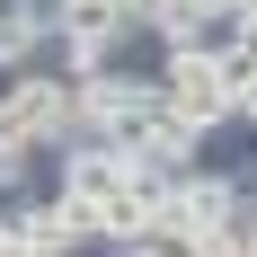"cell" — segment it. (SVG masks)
Listing matches in <instances>:
<instances>
[{
	"label": "cell",
	"mask_w": 257,
	"mask_h": 257,
	"mask_svg": "<svg viewBox=\"0 0 257 257\" xmlns=\"http://www.w3.org/2000/svg\"><path fill=\"white\" fill-rule=\"evenodd\" d=\"M160 89H169V115H186V124L204 133V142H222V133H239L231 62H213V53L178 45V53H160Z\"/></svg>",
	"instance_id": "6da1fadb"
},
{
	"label": "cell",
	"mask_w": 257,
	"mask_h": 257,
	"mask_svg": "<svg viewBox=\"0 0 257 257\" xmlns=\"http://www.w3.org/2000/svg\"><path fill=\"white\" fill-rule=\"evenodd\" d=\"M53 186L80 195V204H106V195H124V186H133V151L115 142V133H80V142L53 151Z\"/></svg>",
	"instance_id": "7a4b0ae2"
},
{
	"label": "cell",
	"mask_w": 257,
	"mask_h": 257,
	"mask_svg": "<svg viewBox=\"0 0 257 257\" xmlns=\"http://www.w3.org/2000/svg\"><path fill=\"white\" fill-rule=\"evenodd\" d=\"M36 62H53V27H45V9L0 0V80H9V71H36Z\"/></svg>",
	"instance_id": "3957f363"
},
{
	"label": "cell",
	"mask_w": 257,
	"mask_h": 257,
	"mask_svg": "<svg viewBox=\"0 0 257 257\" xmlns=\"http://www.w3.org/2000/svg\"><path fill=\"white\" fill-rule=\"evenodd\" d=\"M231 98H239V124L257 133V45H248V53H231Z\"/></svg>",
	"instance_id": "277c9868"
},
{
	"label": "cell",
	"mask_w": 257,
	"mask_h": 257,
	"mask_svg": "<svg viewBox=\"0 0 257 257\" xmlns=\"http://www.w3.org/2000/svg\"><path fill=\"white\" fill-rule=\"evenodd\" d=\"M106 9H115V18L142 36V45H151V36H160V18H169V0H106Z\"/></svg>",
	"instance_id": "5b68a950"
},
{
	"label": "cell",
	"mask_w": 257,
	"mask_h": 257,
	"mask_svg": "<svg viewBox=\"0 0 257 257\" xmlns=\"http://www.w3.org/2000/svg\"><path fill=\"white\" fill-rule=\"evenodd\" d=\"M106 257H186V248H169V239H124V248H106Z\"/></svg>",
	"instance_id": "8992f818"
},
{
	"label": "cell",
	"mask_w": 257,
	"mask_h": 257,
	"mask_svg": "<svg viewBox=\"0 0 257 257\" xmlns=\"http://www.w3.org/2000/svg\"><path fill=\"white\" fill-rule=\"evenodd\" d=\"M9 239H18V204H0V257H9Z\"/></svg>",
	"instance_id": "52a82bcc"
}]
</instances>
